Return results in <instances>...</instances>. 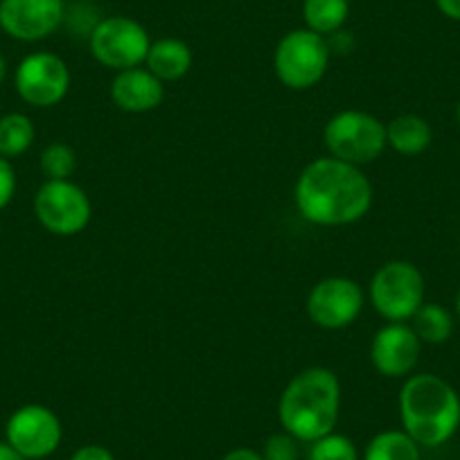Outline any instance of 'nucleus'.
Returning <instances> with one entry per match:
<instances>
[{
	"label": "nucleus",
	"instance_id": "obj_22",
	"mask_svg": "<svg viewBox=\"0 0 460 460\" xmlns=\"http://www.w3.org/2000/svg\"><path fill=\"white\" fill-rule=\"evenodd\" d=\"M309 460H359V451L350 438L332 431L312 442Z\"/></svg>",
	"mask_w": 460,
	"mask_h": 460
},
{
	"label": "nucleus",
	"instance_id": "obj_29",
	"mask_svg": "<svg viewBox=\"0 0 460 460\" xmlns=\"http://www.w3.org/2000/svg\"><path fill=\"white\" fill-rule=\"evenodd\" d=\"M5 79H7V59L0 55V84L5 82Z\"/></svg>",
	"mask_w": 460,
	"mask_h": 460
},
{
	"label": "nucleus",
	"instance_id": "obj_7",
	"mask_svg": "<svg viewBox=\"0 0 460 460\" xmlns=\"http://www.w3.org/2000/svg\"><path fill=\"white\" fill-rule=\"evenodd\" d=\"M88 46L102 66L120 73L143 66L152 41L147 30L138 21L129 16H109L100 19V23L95 25L88 37Z\"/></svg>",
	"mask_w": 460,
	"mask_h": 460
},
{
	"label": "nucleus",
	"instance_id": "obj_28",
	"mask_svg": "<svg viewBox=\"0 0 460 460\" xmlns=\"http://www.w3.org/2000/svg\"><path fill=\"white\" fill-rule=\"evenodd\" d=\"M0 460H28V458H23V456H21L14 447L7 445V442H0Z\"/></svg>",
	"mask_w": 460,
	"mask_h": 460
},
{
	"label": "nucleus",
	"instance_id": "obj_12",
	"mask_svg": "<svg viewBox=\"0 0 460 460\" xmlns=\"http://www.w3.org/2000/svg\"><path fill=\"white\" fill-rule=\"evenodd\" d=\"M64 19V0H0V30L16 41H41Z\"/></svg>",
	"mask_w": 460,
	"mask_h": 460
},
{
	"label": "nucleus",
	"instance_id": "obj_30",
	"mask_svg": "<svg viewBox=\"0 0 460 460\" xmlns=\"http://www.w3.org/2000/svg\"><path fill=\"white\" fill-rule=\"evenodd\" d=\"M456 312H458V318H460V291L458 296H456Z\"/></svg>",
	"mask_w": 460,
	"mask_h": 460
},
{
	"label": "nucleus",
	"instance_id": "obj_15",
	"mask_svg": "<svg viewBox=\"0 0 460 460\" xmlns=\"http://www.w3.org/2000/svg\"><path fill=\"white\" fill-rule=\"evenodd\" d=\"M192 50L185 41L181 39H158L156 43L149 46L147 52V64L149 73L156 75L163 84L165 82H179L192 68Z\"/></svg>",
	"mask_w": 460,
	"mask_h": 460
},
{
	"label": "nucleus",
	"instance_id": "obj_3",
	"mask_svg": "<svg viewBox=\"0 0 460 460\" xmlns=\"http://www.w3.org/2000/svg\"><path fill=\"white\" fill-rule=\"evenodd\" d=\"M400 418L404 431L420 447H440L458 431L460 397L438 375H413L400 391Z\"/></svg>",
	"mask_w": 460,
	"mask_h": 460
},
{
	"label": "nucleus",
	"instance_id": "obj_10",
	"mask_svg": "<svg viewBox=\"0 0 460 460\" xmlns=\"http://www.w3.org/2000/svg\"><path fill=\"white\" fill-rule=\"evenodd\" d=\"M64 438L61 420L43 404H25L10 415L5 424V442L23 458L41 460L55 454Z\"/></svg>",
	"mask_w": 460,
	"mask_h": 460
},
{
	"label": "nucleus",
	"instance_id": "obj_9",
	"mask_svg": "<svg viewBox=\"0 0 460 460\" xmlns=\"http://www.w3.org/2000/svg\"><path fill=\"white\" fill-rule=\"evenodd\" d=\"M14 86L30 106L50 109L68 95L70 68L55 52H32L16 68Z\"/></svg>",
	"mask_w": 460,
	"mask_h": 460
},
{
	"label": "nucleus",
	"instance_id": "obj_23",
	"mask_svg": "<svg viewBox=\"0 0 460 460\" xmlns=\"http://www.w3.org/2000/svg\"><path fill=\"white\" fill-rule=\"evenodd\" d=\"M264 460H298L300 458V440L282 429L280 433H273L267 438L262 449Z\"/></svg>",
	"mask_w": 460,
	"mask_h": 460
},
{
	"label": "nucleus",
	"instance_id": "obj_26",
	"mask_svg": "<svg viewBox=\"0 0 460 460\" xmlns=\"http://www.w3.org/2000/svg\"><path fill=\"white\" fill-rule=\"evenodd\" d=\"M221 460H264L262 451L249 449V447H237V449L228 451Z\"/></svg>",
	"mask_w": 460,
	"mask_h": 460
},
{
	"label": "nucleus",
	"instance_id": "obj_21",
	"mask_svg": "<svg viewBox=\"0 0 460 460\" xmlns=\"http://www.w3.org/2000/svg\"><path fill=\"white\" fill-rule=\"evenodd\" d=\"M77 170V154L66 143H50L41 154V172L46 181H68Z\"/></svg>",
	"mask_w": 460,
	"mask_h": 460
},
{
	"label": "nucleus",
	"instance_id": "obj_4",
	"mask_svg": "<svg viewBox=\"0 0 460 460\" xmlns=\"http://www.w3.org/2000/svg\"><path fill=\"white\" fill-rule=\"evenodd\" d=\"M323 138L330 156L357 167L377 161L388 147L386 125L373 113L355 109L332 115Z\"/></svg>",
	"mask_w": 460,
	"mask_h": 460
},
{
	"label": "nucleus",
	"instance_id": "obj_8",
	"mask_svg": "<svg viewBox=\"0 0 460 460\" xmlns=\"http://www.w3.org/2000/svg\"><path fill=\"white\" fill-rule=\"evenodd\" d=\"M34 215L52 235L73 237L91 221V199L70 179L46 181L34 197Z\"/></svg>",
	"mask_w": 460,
	"mask_h": 460
},
{
	"label": "nucleus",
	"instance_id": "obj_19",
	"mask_svg": "<svg viewBox=\"0 0 460 460\" xmlns=\"http://www.w3.org/2000/svg\"><path fill=\"white\" fill-rule=\"evenodd\" d=\"M411 321H413L411 327L422 343L440 345L449 341L451 332H454V318L438 303H424Z\"/></svg>",
	"mask_w": 460,
	"mask_h": 460
},
{
	"label": "nucleus",
	"instance_id": "obj_17",
	"mask_svg": "<svg viewBox=\"0 0 460 460\" xmlns=\"http://www.w3.org/2000/svg\"><path fill=\"white\" fill-rule=\"evenodd\" d=\"M350 14V0H305L303 19L307 30L330 37L339 32Z\"/></svg>",
	"mask_w": 460,
	"mask_h": 460
},
{
	"label": "nucleus",
	"instance_id": "obj_25",
	"mask_svg": "<svg viewBox=\"0 0 460 460\" xmlns=\"http://www.w3.org/2000/svg\"><path fill=\"white\" fill-rule=\"evenodd\" d=\"M70 460H115V456L102 445H86L79 447V449L70 456Z\"/></svg>",
	"mask_w": 460,
	"mask_h": 460
},
{
	"label": "nucleus",
	"instance_id": "obj_1",
	"mask_svg": "<svg viewBox=\"0 0 460 460\" xmlns=\"http://www.w3.org/2000/svg\"><path fill=\"white\" fill-rule=\"evenodd\" d=\"M300 217L316 226H348L373 206V183L361 167L334 156L316 158L300 172L294 188Z\"/></svg>",
	"mask_w": 460,
	"mask_h": 460
},
{
	"label": "nucleus",
	"instance_id": "obj_24",
	"mask_svg": "<svg viewBox=\"0 0 460 460\" xmlns=\"http://www.w3.org/2000/svg\"><path fill=\"white\" fill-rule=\"evenodd\" d=\"M16 194V172L10 158L0 156V210L12 203Z\"/></svg>",
	"mask_w": 460,
	"mask_h": 460
},
{
	"label": "nucleus",
	"instance_id": "obj_14",
	"mask_svg": "<svg viewBox=\"0 0 460 460\" xmlns=\"http://www.w3.org/2000/svg\"><path fill=\"white\" fill-rule=\"evenodd\" d=\"M165 97V86L161 79L147 68L120 70L111 84V100L127 113H147L161 106Z\"/></svg>",
	"mask_w": 460,
	"mask_h": 460
},
{
	"label": "nucleus",
	"instance_id": "obj_13",
	"mask_svg": "<svg viewBox=\"0 0 460 460\" xmlns=\"http://www.w3.org/2000/svg\"><path fill=\"white\" fill-rule=\"evenodd\" d=\"M422 352V341L406 323H388L375 334L370 359L384 377H406L415 370Z\"/></svg>",
	"mask_w": 460,
	"mask_h": 460
},
{
	"label": "nucleus",
	"instance_id": "obj_5",
	"mask_svg": "<svg viewBox=\"0 0 460 460\" xmlns=\"http://www.w3.org/2000/svg\"><path fill=\"white\" fill-rule=\"evenodd\" d=\"M327 39L312 30H291L280 39L273 55V68L278 79L291 91H307L316 86L330 66Z\"/></svg>",
	"mask_w": 460,
	"mask_h": 460
},
{
	"label": "nucleus",
	"instance_id": "obj_6",
	"mask_svg": "<svg viewBox=\"0 0 460 460\" xmlns=\"http://www.w3.org/2000/svg\"><path fill=\"white\" fill-rule=\"evenodd\" d=\"M370 303L386 321H409L424 305V276L404 260L386 262L370 280Z\"/></svg>",
	"mask_w": 460,
	"mask_h": 460
},
{
	"label": "nucleus",
	"instance_id": "obj_16",
	"mask_svg": "<svg viewBox=\"0 0 460 460\" xmlns=\"http://www.w3.org/2000/svg\"><path fill=\"white\" fill-rule=\"evenodd\" d=\"M431 125L415 113L397 115L395 120L386 125L388 147H393L402 156H418V154H422L431 145Z\"/></svg>",
	"mask_w": 460,
	"mask_h": 460
},
{
	"label": "nucleus",
	"instance_id": "obj_20",
	"mask_svg": "<svg viewBox=\"0 0 460 460\" xmlns=\"http://www.w3.org/2000/svg\"><path fill=\"white\" fill-rule=\"evenodd\" d=\"M32 120L25 113H7L0 118V156L16 158L34 143Z\"/></svg>",
	"mask_w": 460,
	"mask_h": 460
},
{
	"label": "nucleus",
	"instance_id": "obj_11",
	"mask_svg": "<svg viewBox=\"0 0 460 460\" xmlns=\"http://www.w3.org/2000/svg\"><path fill=\"white\" fill-rule=\"evenodd\" d=\"M364 309V291L350 278H325L316 282L307 296V314L323 330H343L359 318Z\"/></svg>",
	"mask_w": 460,
	"mask_h": 460
},
{
	"label": "nucleus",
	"instance_id": "obj_31",
	"mask_svg": "<svg viewBox=\"0 0 460 460\" xmlns=\"http://www.w3.org/2000/svg\"><path fill=\"white\" fill-rule=\"evenodd\" d=\"M456 120H458V125H460V102H458V106H456Z\"/></svg>",
	"mask_w": 460,
	"mask_h": 460
},
{
	"label": "nucleus",
	"instance_id": "obj_27",
	"mask_svg": "<svg viewBox=\"0 0 460 460\" xmlns=\"http://www.w3.org/2000/svg\"><path fill=\"white\" fill-rule=\"evenodd\" d=\"M438 10L451 21H460V0H436Z\"/></svg>",
	"mask_w": 460,
	"mask_h": 460
},
{
	"label": "nucleus",
	"instance_id": "obj_18",
	"mask_svg": "<svg viewBox=\"0 0 460 460\" xmlns=\"http://www.w3.org/2000/svg\"><path fill=\"white\" fill-rule=\"evenodd\" d=\"M364 460H420V445L404 429H388L366 445Z\"/></svg>",
	"mask_w": 460,
	"mask_h": 460
},
{
	"label": "nucleus",
	"instance_id": "obj_2",
	"mask_svg": "<svg viewBox=\"0 0 460 460\" xmlns=\"http://www.w3.org/2000/svg\"><path fill=\"white\" fill-rule=\"evenodd\" d=\"M341 413V382L330 368L303 370L282 391L278 418L300 442H314L336 429Z\"/></svg>",
	"mask_w": 460,
	"mask_h": 460
}]
</instances>
